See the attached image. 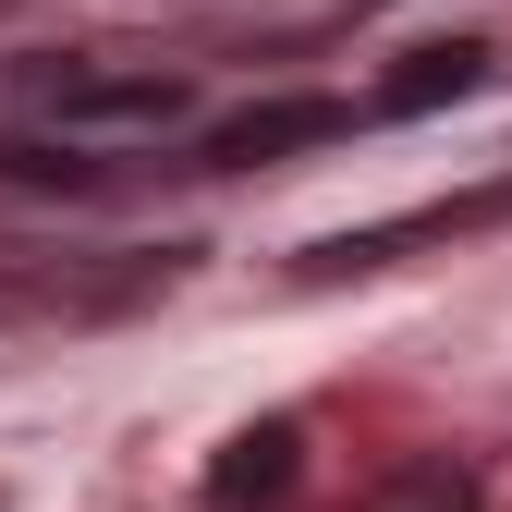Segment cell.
Listing matches in <instances>:
<instances>
[{"mask_svg":"<svg viewBox=\"0 0 512 512\" xmlns=\"http://www.w3.org/2000/svg\"><path fill=\"white\" fill-rule=\"evenodd\" d=\"M13 110L37 122V147L110 159V147L183 135L196 122V74L183 61H110V49H37V61H13Z\"/></svg>","mask_w":512,"mask_h":512,"instance_id":"6da1fadb","label":"cell"},{"mask_svg":"<svg viewBox=\"0 0 512 512\" xmlns=\"http://www.w3.org/2000/svg\"><path fill=\"white\" fill-rule=\"evenodd\" d=\"M512 220V171L476 183V196H427V208H391V220H354L330 244H305L293 256V281H366V269H403V256H439V244H476Z\"/></svg>","mask_w":512,"mask_h":512,"instance_id":"7a4b0ae2","label":"cell"},{"mask_svg":"<svg viewBox=\"0 0 512 512\" xmlns=\"http://www.w3.org/2000/svg\"><path fill=\"white\" fill-rule=\"evenodd\" d=\"M171 269L183 256H122V269H74V256H13L0 269V317H122V305H147V293H171Z\"/></svg>","mask_w":512,"mask_h":512,"instance_id":"3957f363","label":"cell"},{"mask_svg":"<svg viewBox=\"0 0 512 512\" xmlns=\"http://www.w3.org/2000/svg\"><path fill=\"white\" fill-rule=\"evenodd\" d=\"M330 135H354V98H256V110L208 122L183 171H256V159H293V147H330Z\"/></svg>","mask_w":512,"mask_h":512,"instance_id":"277c9868","label":"cell"},{"mask_svg":"<svg viewBox=\"0 0 512 512\" xmlns=\"http://www.w3.org/2000/svg\"><path fill=\"white\" fill-rule=\"evenodd\" d=\"M488 74H500V49H488V37H427V49H403L391 74H378L366 122H415V110H452V98H476Z\"/></svg>","mask_w":512,"mask_h":512,"instance_id":"5b68a950","label":"cell"},{"mask_svg":"<svg viewBox=\"0 0 512 512\" xmlns=\"http://www.w3.org/2000/svg\"><path fill=\"white\" fill-rule=\"evenodd\" d=\"M293 476H305V427H293V415H269V427H244L232 452L208 464V512H281V500H293Z\"/></svg>","mask_w":512,"mask_h":512,"instance_id":"8992f818","label":"cell"},{"mask_svg":"<svg viewBox=\"0 0 512 512\" xmlns=\"http://www.w3.org/2000/svg\"><path fill=\"white\" fill-rule=\"evenodd\" d=\"M354 512H476V476L452 464V452H415V464H391Z\"/></svg>","mask_w":512,"mask_h":512,"instance_id":"52a82bcc","label":"cell"}]
</instances>
